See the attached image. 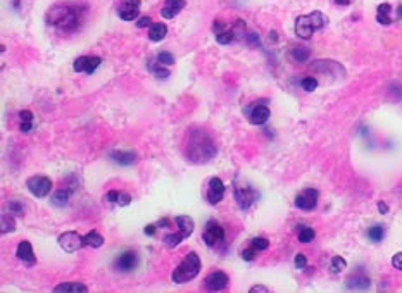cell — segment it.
Segmentation results:
<instances>
[{"instance_id": "277c9868", "label": "cell", "mask_w": 402, "mask_h": 293, "mask_svg": "<svg viewBox=\"0 0 402 293\" xmlns=\"http://www.w3.org/2000/svg\"><path fill=\"white\" fill-rule=\"evenodd\" d=\"M201 273V259L195 252H190V254L185 255L182 262H180L178 268L173 271L171 280L173 283L176 285H185L189 283L190 280H194L197 274Z\"/></svg>"}, {"instance_id": "ab89813d", "label": "cell", "mask_w": 402, "mask_h": 293, "mask_svg": "<svg viewBox=\"0 0 402 293\" xmlns=\"http://www.w3.org/2000/svg\"><path fill=\"white\" fill-rule=\"evenodd\" d=\"M255 254H257V250H255L254 247L250 245V249L242 250V259H243V261H254V259H255Z\"/></svg>"}, {"instance_id": "30bf717a", "label": "cell", "mask_w": 402, "mask_h": 293, "mask_svg": "<svg viewBox=\"0 0 402 293\" xmlns=\"http://www.w3.org/2000/svg\"><path fill=\"white\" fill-rule=\"evenodd\" d=\"M228 283H230V278L223 271H214L211 274H207V278L204 280V287H205V290H209V292L224 290V288L228 287Z\"/></svg>"}, {"instance_id": "52a82bcc", "label": "cell", "mask_w": 402, "mask_h": 293, "mask_svg": "<svg viewBox=\"0 0 402 293\" xmlns=\"http://www.w3.org/2000/svg\"><path fill=\"white\" fill-rule=\"evenodd\" d=\"M319 191L316 188H306L295 197V207L300 210H314L318 205Z\"/></svg>"}, {"instance_id": "9c48e42d", "label": "cell", "mask_w": 402, "mask_h": 293, "mask_svg": "<svg viewBox=\"0 0 402 293\" xmlns=\"http://www.w3.org/2000/svg\"><path fill=\"white\" fill-rule=\"evenodd\" d=\"M202 238H204V242H205V245H207V247L219 245V243L224 240L223 226H221V224H217L216 221H209V223L205 224V230H204Z\"/></svg>"}, {"instance_id": "f5cc1de1", "label": "cell", "mask_w": 402, "mask_h": 293, "mask_svg": "<svg viewBox=\"0 0 402 293\" xmlns=\"http://www.w3.org/2000/svg\"><path fill=\"white\" fill-rule=\"evenodd\" d=\"M397 17L402 19V5H399V10H397Z\"/></svg>"}, {"instance_id": "8d00e7d4", "label": "cell", "mask_w": 402, "mask_h": 293, "mask_svg": "<svg viewBox=\"0 0 402 293\" xmlns=\"http://www.w3.org/2000/svg\"><path fill=\"white\" fill-rule=\"evenodd\" d=\"M157 61L163 64V66H171V64H175V57H173V54H170V52H161L157 55Z\"/></svg>"}, {"instance_id": "ba28073f", "label": "cell", "mask_w": 402, "mask_h": 293, "mask_svg": "<svg viewBox=\"0 0 402 293\" xmlns=\"http://www.w3.org/2000/svg\"><path fill=\"white\" fill-rule=\"evenodd\" d=\"M59 245H61V249L64 252H67V254H73V252L80 250L81 247L85 245V242H83V236H81L80 233L66 231V233H62V235L59 236Z\"/></svg>"}, {"instance_id": "5b68a950", "label": "cell", "mask_w": 402, "mask_h": 293, "mask_svg": "<svg viewBox=\"0 0 402 293\" xmlns=\"http://www.w3.org/2000/svg\"><path fill=\"white\" fill-rule=\"evenodd\" d=\"M26 186H28L29 193L36 198H43L50 193L52 190V179L47 178V176H31V178L26 181Z\"/></svg>"}, {"instance_id": "bcb514c9", "label": "cell", "mask_w": 402, "mask_h": 293, "mask_svg": "<svg viewBox=\"0 0 402 293\" xmlns=\"http://www.w3.org/2000/svg\"><path fill=\"white\" fill-rule=\"evenodd\" d=\"M156 230H157L156 224H147V226H145V230H144V233L147 236H154V235H156Z\"/></svg>"}, {"instance_id": "7a4b0ae2", "label": "cell", "mask_w": 402, "mask_h": 293, "mask_svg": "<svg viewBox=\"0 0 402 293\" xmlns=\"http://www.w3.org/2000/svg\"><path fill=\"white\" fill-rule=\"evenodd\" d=\"M45 19L48 24L62 29V31H73L80 24V17L74 7L71 5H54L52 9L47 10Z\"/></svg>"}, {"instance_id": "3957f363", "label": "cell", "mask_w": 402, "mask_h": 293, "mask_svg": "<svg viewBox=\"0 0 402 293\" xmlns=\"http://www.w3.org/2000/svg\"><path fill=\"white\" fill-rule=\"evenodd\" d=\"M326 22H328V17L319 10H314V12L306 14V16H299L295 21V35L299 38L309 40L314 35V31L325 28Z\"/></svg>"}, {"instance_id": "f35d334b", "label": "cell", "mask_w": 402, "mask_h": 293, "mask_svg": "<svg viewBox=\"0 0 402 293\" xmlns=\"http://www.w3.org/2000/svg\"><path fill=\"white\" fill-rule=\"evenodd\" d=\"M294 264H295V268H297V269H306V268H307V259H306V255H304V254H297V255H295Z\"/></svg>"}, {"instance_id": "ee69618b", "label": "cell", "mask_w": 402, "mask_h": 293, "mask_svg": "<svg viewBox=\"0 0 402 293\" xmlns=\"http://www.w3.org/2000/svg\"><path fill=\"white\" fill-rule=\"evenodd\" d=\"M245 40L249 45H254V47H257L259 45V36L255 35V33H249V35H245Z\"/></svg>"}, {"instance_id": "681fc988", "label": "cell", "mask_w": 402, "mask_h": 293, "mask_svg": "<svg viewBox=\"0 0 402 293\" xmlns=\"http://www.w3.org/2000/svg\"><path fill=\"white\" fill-rule=\"evenodd\" d=\"M19 130L22 131V133H28V131L31 130V123H21Z\"/></svg>"}, {"instance_id": "f6af8a7d", "label": "cell", "mask_w": 402, "mask_h": 293, "mask_svg": "<svg viewBox=\"0 0 402 293\" xmlns=\"http://www.w3.org/2000/svg\"><path fill=\"white\" fill-rule=\"evenodd\" d=\"M118 195H119L118 190H112V191H109V193L104 198H106L107 202H112V204H116V202H118Z\"/></svg>"}, {"instance_id": "b9f144b4", "label": "cell", "mask_w": 402, "mask_h": 293, "mask_svg": "<svg viewBox=\"0 0 402 293\" xmlns=\"http://www.w3.org/2000/svg\"><path fill=\"white\" fill-rule=\"evenodd\" d=\"M21 123H31L33 121V112L31 111H21L19 112Z\"/></svg>"}, {"instance_id": "7402d4cb", "label": "cell", "mask_w": 402, "mask_h": 293, "mask_svg": "<svg viewBox=\"0 0 402 293\" xmlns=\"http://www.w3.org/2000/svg\"><path fill=\"white\" fill-rule=\"evenodd\" d=\"M55 293H61V292H74V293H86L88 288L85 287L83 283H78V281H71V283H61L57 287H54Z\"/></svg>"}, {"instance_id": "44dd1931", "label": "cell", "mask_w": 402, "mask_h": 293, "mask_svg": "<svg viewBox=\"0 0 402 293\" xmlns=\"http://www.w3.org/2000/svg\"><path fill=\"white\" fill-rule=\"evenodd\" d=\"M175 223H176V226H178V231L182 233L185 238H189L192 233H194L195 223H194V219H192L190 216H178Z\"/></svg>"}, {"instance_id": "8992f818", "label": "cell", "mask_w": 402, "mask_h": 293, "mask_svg": "<svg viewBox=\"0 0 402 293\" xmlns=\"http://www.w3.org/2000/svg\"><path fill=\"white\" fill-rule=\"evenodd\" d=\"M235 200L238 204V207L242 210H247L252 207V204L259 198V193L255 191L252 186L247 185H235Z\"/></svg>"}, {"instance_id": "7bdbcfd3", "label": "cell", "mask_w": 402, "mask_h": 293, "mask_svg": "<svg viewBox=\"0 0 402 293\" xmlns=\"http://www.w3.org/2000/svg\"><path fill=\"white\" fill-rule=\"evenodd\" d=\"M150 24H152V19H150L149 16H142V17H138V21H137L138 28H147Z\"/></svg>"}, {"instance_id": "603a6c76", "label": "cell", "mask_w": 402, "mask_h": 293, "mask_svg": "<svg viewBox=\"0 0 402 293\" xmlns=\"http://www.w3.org/2000/svg\"><path fill=\"white\" fill-rule=\"evenodd\" d=\"M290 57L294 59L295 62H306V61H309L311 48L304 47V45H295V47L290 50Z\"/></svg>"}, {"instance_id": "f1b7e54d", "label": "cell", "mask_w": 402, "mask_h": 293, "mask_svg": "<svg viewBox=\"0 0 402 293\" xmlns=\"http://www.w3.org/2000/svg\"><path fill=\"white\" fill-rule=\"evenodd\" d=\"M0 228H2L3 235L12 233L16 230V221H14V217L10 216V214H2V224H0Z\"/></svg>"}, {"instance_id": "c3c4849f", "label": "cell", "mask_w": 402, "mask_h": 293, "mask_svg": "<svg viewBox=\"0 0 402 293\" xmlns=\"http://www.w3.org/2000/svg\"><path fill=\"white\" fill-rule=\"evenodd\" d=\"M378 210H380V214H387L389 212V205L385 202H378Z\"/></svg>"}, {"instance_id": "d6a6232c", "label": "cell", "mask_w": 402, "mask_h": 293, "mask_svg": "<svg viewBox=\"0 0 402 293\" xmlns=\"http://www.w3.org/2000/svg\"><path fill=\"white\" fill-rule=\"evenodd\" d=\"M314 230L313 228H307V226H304V228H300V231H299V242L300 243H309V242H313L314 240Z\"/></svg>"}, {"instance_id": "f546056e", "label": "cell", "mask_w": 402, "mask_h": 293, "mask_svg": "<svg viewBox=\"0 0 402 293\" xmlns=\"http://www.w3.org/2000/svg\"><path fill=\"white\" fill-rule=\"evenodd\" d=\"M235 38H236V36H235V31H233V28H228V29H224V31H221V33H217V35H216L217 43H221V45L231 43Z\"/></svg>"}, {"instance_id": "cb8c5ba5", "label": "cell", "mask_w": 402, "mask_h": 293, "mask_svg": "<svg viewBox=\"0 0 402 293\" xmlns=\"http://www.w3.org/2000/svg\"><path fill=\"white\" fill-rule=\"evenodd\" d=\"M83 242L86 247H92V249H99V247L104 245V236L99 235L97 231H90L83 236Z\"/></svg>"}, {"instance_id": "e575fe53", "label": "cell", "mask_w": 402, "mask_h": 293, "mask_svg": "<svg viewBox=\"0 0 402 293\" xmlns=\"http://www.w3.org/2000/svg\"><path fill=\"white\" fill-rule=\"evenodd\" d=\"M300 85H302V88L306 90V92H314V90H316V86H318V80H316V78H313V76H307V78H304V80L300 81Z\"/></svg>"}, {"instance_id": "ffe728a7", "label": "cell", "mask_w": 402, "mask_h": 293, "mask_svg": "<svg viewBox=\"0 0 402 293\" xmlns=\"http://www.w3.org/2000/svg\"><path fill=\"white\" fill-rule=\"evenodd\" d=\"M168 35V26L164 22H152L149 28V40L150 42H161Z\"/></svg>"}, {"instance_id": "4316f807", "label": "cell", "mask_w": 402, "mask_h": 293, "mask_svg": "<svg viewBox=\"0 0 402 293\" xmlns=\"http://www.w3.org/2000/svg\"><path fill=\"white\" fill-rule=\"evenodd\" d=\"M52 204L55 205V207H66L67 204H69V191L67 190H57L54 195H52Z\"/></svg>"}, {"instance_id": "8fae6325", "label": "cell", "mask_w": 402, "mask_h": 293, "mask_svg": "<svg viewBox=\"0 0 402 293\" xmlns=\"http://www.w3.org/2000/svg\"><path fill=\"white\" fill-rule=\"evenodd\" d=\"M102 59L99 55H81L78 57L73 64V69L76 73H86V74H93V71L100 66Z\"/></svg>"}, {"instance_id": "d6986e66", "label": "cell", "mask_w": 402, "mask_h": 293, "mask_svg": "<svg viewBox=\"0 0 402 293\" xmlns=\"http://www.w3.org/2000/svg\"><path fill=\"white\" fill-rule=\"evenodd\" d=\"M112 162L119 164V166H131L137 160V153L131 152V150H114L111 153Z\"/></svg>"}, {"instance_id": "2e32d148", "label": "cell", "mask_w": 402, "mask_h": 293, "mask_svg": "<svg viewBox=\"0 0 402 293\" xmlns=\"http://www.w3.org/2000/svg\"><path fill=\"white\" fill-rule=\"evenodd\" d=\"M185 5H187L185 0H166V2L163 3V9H161V16H163L164 19H171L176 14L182 12Z\"/></svg>"}, {"instance_id": "83f0119b", "label": "cell", "mask_w": 402, "mask_h": 293, "mask_svg": "<svg viewBox=\"0 0 402 293\" xmlns=\"http://www.w3.org/2000/svg\"><path fill=\"white\" fill-rule=\"evenodd\" d=\"M383 236H385V230H383V226H380V224H375V226H371L368 230V238L373 243H380Z\"/></svg>"}, {"instance_id": "f907efd6", "label": "cell", "mask_w": 402, "mask_h": 293, "mask_svg": "<svg viewBox=\"0 0 402 293\" xmlns=\"http://www.w3.org/2000/svg\"><path fill=\"white\" fill-rule=\"evenodd\" d=\"M335 3H339V5H347V3H351V0H335Z\"/></svg>"}, {"instance_id": "5bb4252c", "label": "cell", "mask_w": 402, "mask_h": 293, "mask_svg": "<svg viewBox=\"0 0 402 293\" xmlns=\"http://www.w3.org/2000/svg\"><path fill=\"white\" fill-rule=\"evenodd\" d=\"M118 14L123 21H135L140 14V0H125L118 9Z\"/></svg>"}, {"instance_id": "484cf974", "label": "cell", "mask_w": 402, "mask_h": 293, "mask_svg": "<svg viewBox=\"0 0 402 293\" xmlns=\"http://www.w3.org/2000/svg\"><path fill=\"white\" fill-rule=\"evenodd\" d=\"M185 240V236L182 235V233H168V235H164L163 238V245L168 247V249H175V247H178L180 243Z\"/></svg>"}, {"instance_id": "4dcf8cb0", "label": "cell", "mask_w": 402, "mask_h": 293, "mask_svg": "<svg viewBox=\"0 0 402 293\" xmlns=\"http://www.w3.org/2000/svg\"><path fill=\"white\" fill-rule=\"evenodd\" d=\"M149 69L152 71L159 80H166V78L170 76V71H168L166 67H163V64H161L159 61H157L156 64H149Z\"/></svg>"}, {"instance_id": "6da1fadb", "label": "cell", "mask_w": 402, "mask_h": 293, "mask_svg": "<svg viewBox=\"0 0 402 293\" xmlns=\"http://www.w3.org/2000/svg\"><path fill=\"white\" fill-rule=\"evenodd\" d=\"M217 153V146L205 131H194L190 135V142L187 145V157L192 162H209Z\"/></svg>"}, {"instance_id": "7dc6e473", "label": "cell", "mask_w": 402, "mask_h": 293, "mask_svg": "<svg viewBox=\"0 0 402 293\" xmlns=\"http://www.w3.org/2000/svg\"><path fill=\"white\" fill-rule=\"evenodd\" d=\"M269 290L266 287H262V285H255V287L250 288V293H268Z\"/></svg>"}, {"instance_id": "1f68e13d", "label": "cell", "mask_w": 402, "mask_h": 293, "mask_svg": "<svg viewBox=\"0 0 402 293\" xmlns=\"http://www.w3.org/2000/svg\"><path fill=\"white\" fill-rule=\"evenodd\" d=\"M345 268H347V262H345V259H342L340 255H335V257L332 259V264H330V271H332L333 274L342 273Z\"/></svg>"}, {"instance_id": "816d5d0a", "label": "cell", "mask_w": 402, "mask_h": 293, "mask_svg": "<svg viewBox=\"0 0 402 293\" xmlns=\"http://www.w3.org/2000/svg\"><path fill=\"white\" fill-rule=\"evenodd\" d=\"M157 226H164V228H166L168 226V219H161L159 223H157Z\"/></svg>"}, {"instance_id": "ac0fdd59", "label": "cell", "mask_w": 402, "mask_h": 293, "mask_svg": "<svg viewBox=\"0 0 402 293\" xmlns=\"http://www.w3.org/2000/svg\"><path fill=\"white\" fill-rule=\"evenodd\" d=\"M16 255H17V259H19L21 262H24L26 266H33L36 262V259H35V254H33V247H31V243L29 242H21L19 245H17V249H16Z\"/></svg>"}, {"instance_id": "d590c367", "label": "cell", "mask_w": 402, "mask_h": 293, "mask_svg": "<svg viewBox=\"0 0 402 293\" xmlns=\"http://www.w3.org/2000/svg\"><path fill=\"white\" fill-rule=\"evenodd\" d=\"M9 210H10V214H16V216H24V207H22V204L19 200H10Z\"/></svg>"}, {"instance_id": "4fadbf2b", "label": "cell", "mask_w": 402, "mask_h": 293, "mask_svg": "<svg viewBox=\"0 0 402 293\" xmlns=\"http://www.w3.org/2000/svg\"><path fill=\"white\" fill-rule=\"evenodd\" d=\"M224 197V185L219 178H211L207 185V202L211 205H217Z\"/></svg>"}, {"instance_id": "9a60e30c", "label": "cell", "mask_w": 402, "mask_h": 293, "mask_svg": "<svg viewBox=\"0 0 402 293\" xmlns=\"http://www.w3.org/2000/svg\"><path fill=\"white\" fill-rule=\"evenodd\" d=\"M137 264H138V255H137V252H133V250H128L125 254H121L118 257V261H116V268L125 273L135 269Z\"/></svg>"}, {"instance_id": "d4e9b609", "label": "cell", "mask_w": 402, "mask_h": 293, "mask_svg": "<svg viewBox=\"0 0 402 293\" xmlns=\"http://www.w3.org/2000/svg\"><path fill=\"white\" fill-rule=\"evenodd\" d=\"M390 10H392V7H390V3H380L377 9V21L380 22V24H390L392 22V17H390Z\"/></svg>"}, {"instance_id": "60d3db41", "label": "cell", "mask_w": 402, "mask_h": 293, "mask_svg": "<svg viewBox=\"0 0 402 293\" xmlns=\"http://www.w3.org/2000/svg\"><path fill=\"white\" fill-rule=\"evenodd\" d=\"M392 266L396 269H399V271H402V252H399V254H396L392 257Z\"/></svg>"}, {"instance_id": "74e56055", "label": "cell", "mask_w": 402, "mask_h": 293, "mask_svg": "<svg viewBox=\"0 0 402 293\" xmlns=\"http://www.w3.org/2000/svg\"><path fill=\"white\" fill-rule=\"evenodd\" d=\"M130 202H131V195L126 193V191H119L118 202H116V204L121 205V207H126V205H130Z\"/></svg>"}, {"instance_id": "7c38bea8", "label": "cell", "mask_w": 402, "mask_h": 293, "mask_svg": "<svg viewBox=\"0 0 402 293\" xmlns=\"http://www.w3.org/2000/svg\"><path fill=\"white\" fill-rule=\"evenodd\" d=\"M247 116H249V121L255 126H262L268 123V119L271 118V111H269L266 105L262 104H255L252 107L247 109Z\"/></svg>"}, {"instance_id": "e0dca14e", "label": "cell", "mask_w": 402, "mask_h": 293, "mask_svg": "<svg viewBox=\"0 0 402 293\" xmlns=\"http://www.w3.org/2000/svg\"><path fill=\"white\" fill-rule=\"evenodd\" d=\"M371 285L370 278L366 276V274H351V276L345 280V287L349 288V290H368Z\"/></svg>"}, {"instance_id": "836d02e7", "label": "cell", "mask_w": 402, "mask_h": 293, "mask_svg": "<svg viewBox=\"0 0 402 293\" xmlns=\"http://www.w3.org/2000/svg\"><path fill=\"white\" fill-rule=\"evenodd\" d=\"M250 245H252L257 252H262L269 247V242L264 238V236H255V238H252V242H250Z\"/></svg>"}]
</instances>
